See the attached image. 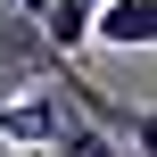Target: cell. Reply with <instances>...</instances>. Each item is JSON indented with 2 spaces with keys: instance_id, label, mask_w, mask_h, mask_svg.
Instances as JSON below:
<instances>
[{
  "instance_id": "2",
  "label": "cell",
  "mask_w": 157,
  "mask_h": 157,
  "mask_svg": "<svg viewBox=\"0 0 157 157\" xmlns=\"http://www.w3.org/2000/svg\"><path fill=\"white\" fill-rule=\"evenodd\" d=\"M99 41L108 50H149L157 41V0H108L99 8Z\"/></svg>"
},
{
  "instance_id": "4",
  "label": "cell",
  "mask_w": 157,
  "mask_h": 157,
  "mask_svg": "<svg viewBox=\"0 0 157 157\" xmlns=\"http://www.w3.org/2000/svg\"><path fill=\"white\" fill-rule=\"evenodd\" d=\"M132 149L157 157V108H141V116H132Z\"/></svg>"
},
{
  "instance_id": "1",
  "label": "cell",
  "mask_w": 157,
  "mask_h": 157,
  "mask_svg": "<svg viewBox=\"0 0 157 157\" xmlns=\"http://www.w3.org/2000/svg\"><path fill=\"white\" fill-rule=\"evenodd\" d=\"M66 124H75V116H66L50 91H33V99H0V141H8V149H58Z\"/></svg>"
},
{
  "instance_id": "3",
  "label": "cell",
  "mask_w": 157,
  "mask_h": 157,
  "mask_svg": "<svg viewBox=\"0 0 157 157\" xmlns=\"http://www.w3.org/2000/svg\"><path fill=\"white\" fill-rule=\"evenodd\" d=\"M58 157H124V149H116V132H108V124L75 116V124H66V141H58Z\"/></svg>"
},
{
  "instance_id": "5",
  "label": "cell",
  "mask_w": 157,
  "mask_h": 157,
  "mask_svg": "<svg viewBox=\"0 0 157 157\" xmlns=\"http://www.w3.org/2000/svg\"><path fill=\"white\" fill-rule=\"evenodd\" d=\"M0 157H17V149H8V141H0Z\"/></svg>"
},
{
  "instance_id": "6",
  "label": "cell",
  "mask_w": 157,
  "mask_h": 157,
  "mask_svg": "<svg viewBox=\"0 0 157 157\" xmlns=\"http://www.w3.org/2000/svg\"><path fill=\"white\" fill-rule=\"evenodd\" d=\"M99 8H108V0H99Z\"/></svg>"
}]
</instances>
